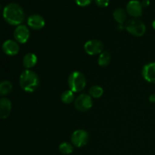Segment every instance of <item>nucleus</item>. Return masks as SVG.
Masks as SVG:
<instances>
[{"instance_id": "f257e3e1", "label": "nucleus", "mask_w": 155, "mask_h": 155, "mask_svg": "<svg viewBox=\"0 0 155 155\" xmlns=\"http://www.w3.org/2000/svg\"><path fill=\"white\" fill-rule=\"evenodd\" d=\"M3 18L10 25L19 26L24 22L25 15L24 9L20 5L12 2L3 8Z\"/></svg>"}, {"instance_id": "f03ea898", "label": "nucleus", "mask_w": 155, "mask_h": 155, "mask_svg": "<svg viewBox=\"0 0 155 155\" xmlns=\"http://www.w3.org/2000/svg\"><path fill=\"white\" fill-rule=\"evenodd\" d=\"M20 86L27 92H33L39 87V78L31 70H25L21 73L19 78Z\"/></svg>"}, {"instance_id": "7ed1b4c3", "label": "nucleus", "mask_w": 155, "mask_h": 155, "mask_svg": "<svg viewBox=\"0 0 155 155\" xmlns=\"http://www.w3.org/2000/svg\"><path fill=\"white\" fill-rule=\"evenodd\" d=\"M68 83L70 90L74 93L80 92L86 87V77L80 71H74L68 77Z\"/></svg>"}, {"instance_id": "20e7f679", "label": "nucleus", "mask_w": 155, "mask_h": 155, "mask_svg": "<svg viewBox=\"0 0 155 155\" xmlns=\"http://www.w3.org/2000/svg\"><path fill=\"white\" fill-rule=\"evenodd\" d=\"M125 28L131 35L137 37L142 36L146 32V26L139 18H132L127 22Z\"/></svg>"}, {"instance_id": "39448f33", "label": "nucleus", "mask_w": 155, "mask_h": 155, "mask_svg": "<svg viewBox=\"0 0 155 155\" xmlns=\"http://www.w3.org/2000/svg\"><path fill=\"white\" fill-rule=\"evenodd\" d=\"M93 105L92 98L87 94H81L74 101V106L78 110L85 112L92 108Z\"/></svg>"}, {"instance_id": "423d86ee", "label": "nucleus", "mask_w": 155, "mask_h": 155, "mask_svg": "<svg viewBox=\"0 0 155 155\" xmlns=\"http://www.w3.org/2000/svg\"><path fill=\"white\" fill-rule=\"evenodd\" d=\"M89 134L84 130H77L71 136L72 144L77 148H82L87 145L89 142Z\"/></svg>"}, {"instance_id": "0eeeda50", "label": "nucleus", "mask_w": 155, "mask_h": 155, "mask_svg": "<svg viewBox=\"0 0 155 155\" xmlns=\"http://www.w3.org/2000/svg\"><path fill=\"white\" fill-rule=\"evenodd\" d=\"M104 45L98 39H91L87 41L84 45V50L89 55H96L103 51Z\"/></svg>"}, {"instance_id": "6e6552de", "label": "nucleus", "mask_w": 155, "mask_h": 155, "mask_svg": "<svg viewBox=\"0 0 155 155\" xmlns=\"http://www.w3.org/2000/svg\"><path fill=\"white\" fill-rule=\"evenodd\" d=\"M30 30L29 28L26 25L21 24L19 26H17L14 31V37L16 42L18 43L24 44L28 41L30 38Z\"/></svg>"}, {"instance_id": "1a4fd4ad", "label": "nucleus", "mask_w": 155, "mask_h": 155, "mask_svg": "<svg viewBox=\"0 0 155 155\" xmlns=\"http://www.w3.org/2000/svg\"><path fill=\"white\" fill-rule=\"evenodd\" d=\"M127 12L133 18H139L143 13V7L142 3L138 0H131L127 5Z\"/></svg>"}, {"instance_id": "9d476101", "label": "nucleus", "mask_w": 155, "mask_h": 155, "mask_svg": "<svg viewBox=\"0 0 155 155\" xmlns=\"http://www.w3.org/2000/svg\"><path fill=\"white\" fill-rule=\"evenodd\" d=\"M3 52L9 56H15L18 54L20 51V46L18 42L13 39H8L5 40L2 44Z\"/></svg>"}, {"instance_id": "9b49d317", "label": "nucleus", "mask_w": 155, "mask_h": 155, "mask_svg": "<svg viewBox=\"0 0 155 155\" xmlns=\"http://www.w3.org/2000/svg\"><path fill=\"white\" fill-rule=\"evenodd\" d=\"M45 24V19L41 15L34 14L27 18V25L33 30H39L44 27Z\"/></svg>"}, {"instance_id": "f8f14e48", "label": "nucleus", "mask_w": 155, "mask_h": 155, "mask_svg": "<svg viewBox=\"0 0 155 155\" xmlns=\"http://www.w3.org/2000/svg\"><path fill=\"white\" fill-rule=\"evenodd\" d=\"M142 74L143 78L147 82L155 83V62H151L145 64L143 67Z\"/></svg>"}, {"instance_id": "ddd939ff", "label": "nucleus", "mask_w": 155, "mask_h": 155, "mask_svg": "<svg viewBox=\"0 0 155 155\" xmlns=\"http://www.w3.org/2000/svg\"><path fill=\"white\" fill-rule=\"evenodd\" d=\"M12 111V102L7 98H0V119H6Z\"/></svg>"}, {"instance_id": "4468645a", "label": "nucleus", "mask_w": 155, "mask_h": 155, "mask_svg": "<svg viewBox=\"0 0 155 155\" xmlns=\"http://www.w3.org/2000/svg\"><path fill=\"white\" fill-rule=\"evenodd\" d=\"M37 63V56L33 53H27L23 58V64L27 70L33 68Z\"/></svg>"}, {"instance_id": "2eb2a0df", "label": "nucleus", "mask_w": 155, "mask_h": 155, "mask_svg": "<svg viewBox=\"0 0 155 155\" xmlns=\"http://www.w3.org/2000/svg\"><path fill=\"white\" fill-rule=\"evenodd\" d=\"M113 17L119 24H124L127 19V12L124 8H118L114 12Z\"/></svg>"}, {"instance_id": "dca6fc26", "label": "nucleus", "mask_w": 155, "mask_h": 155, "mask_svg": "<svg viewBox=\"0 0 155 155\" xmlns=\"http://www.w3.org/2000/svg\"><path fill=\"white\" fill-rule=\"evenodd\" d=\"M13 86L11 82L5 80L0 83V95L1 96H5L10 93L12 91Z\"/></svg>"}, {"instance_id": "f3484780", "label": "nucleus", "mask_w": 155, "mask_h": 155, "mask_svg": "<svg viewBox=\"0 0 155 155\" xmlns=\"http://www.w3.org/2000/svg\"><path fill=\"white\" fill-rule=\"evenodd\" d=\"M110 58H111L110 54L108 51H102V52L99 54V57H98V64L101 67L107 66V65L110 64Z\"/></svg>"}, {"instance_id": "a211bd4d", "label": "nucleus", "mask_w": 155, "mask_h": 155, "mask_svg": "<svg viewBox=\"0 0 155 155\" xmlns=\"http://www.w3.org/2000/svg\"><path fill=\"white\" fill-rule=\"evenodd\" d=\"M61 100L64 104H69L72 103L73 101H75V97H74V92L71 90H66L61 94Z\"/></svg>"}, {"instance_id": "6ab92c4d", "label": "nucleus", "mask_w": 155, "mask_h": 155, "mask_svg": "<svg viewBox=\"0 0 155 155\" xmlns=\"http://www.w3.org/2000/svg\"><path fill=\"white\" fill-rule=\"evenodd\" d=\"M89 93L92 98H99L102 96L103 93H104V90H103V88L101 87L100 86L95 85V86H92L89 89Z\"/></svg>"}, {"instance_id": "aec40b11", "label": "nucleus", "mask_w": 155, "mask_h": 155, "mask_svg": "<svg viewBox=\"0 0 155 155\" xmlns=\"http://www.w3.org/2000/svg\"><path fill=\"white\" fill-rule=\"evenodd\" d=\"M59 151L63 154H71L74 151V147L71 143L62 142L58 147Z\"/></svg>"}, {"instance_id": "412c9836", "label": "nucleus", "mask_w": 155, "mask_h": 155, "mask_svg": "<svg viewBox=\"0 0 155 155\" xmlns=\"http://www.w3.org/2000/svg\"><path fill=\"white\" fill-rule=\"evenodd\" d=\"M74 1H75L76 4L78 5L79 6L85 7V6H87L89 4H91L92 0H74Z\"/></svg>"}, {"instance_id": "4be33fe9", "label": "nucleus", "mask_w": 155, "mask_h": 155, "mask_svg": "<svg viewBox=\"0 0 155 155\" xmlns=\"http://www.w3.org/2000/svg\"><path fill=\"white\" fill-rule=\"evenodd\" d=\"M95 3L98 7L105 8L109 5L110 0H95Z\"/></svg>"}, {"instance_id": "5701e85b", "label": "nucleus", "mask_w": 155, "mask_h": 155, "mask_svg": "<svg viewBox=\"0 0 155 155\" xmlns=\"http://www.w3.org/2000/svg\"><path fill=\"white\" fill-rule=\"evenodd\" d=\"M142 3V5L143 8L148 7L150 5V1L149 0H142V2H141Z\"/></svg>"}, {"instance_id": "b1692460", "label": "nucleus", "mask_w": 155, "mask_h": 155, "mask_svg": "<svg viewBox=\"0 0 155 155\" xmlns=\"http://www.w3.org/2000/svg\"><path fill=\"white\" fill-rule=\"evenodd\" d=\"M149 101H151V103H155V93L151 94L149 96Z\"/></svg>"}, {"instance_id": "393cba45", "label": "nucleus", "mask_w": 155, "mask_h": 155, "mask_svg": "<svg viewBox=\"0 0 155 155\" xmlns=\"http://www.w3.org/2000/svg\"><path fill=\"white\" fill-rule=\"evenodd\" d=\"M152 27H153V29L155 30V19L153 21V22H152Z\"/></svg>"}, {"instance_id": "a878e982", "label": "nucleus", "mask_w": 155, "mask_h": 155, "mask_svg": "<svg viewBox=\"0 0 155 155\" xmlns=\"http://www.w3.org/2000/svg\"><path fill=\"white\" fill-rule=\"evenodd\" d=\"M2 8V5H0V9H1Z\"/></svg>"}]
</instances>
